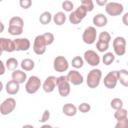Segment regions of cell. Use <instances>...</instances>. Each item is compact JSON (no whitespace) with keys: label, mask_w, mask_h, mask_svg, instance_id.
I'll list each match as a JSON object with an SVG mask.
<instances>
[{"label":"cell","mask_w":128,"mask_h":128,"mask_svg":"<svg viewBox=\"0 0 128 128\" xmlns=\"http://www.w3.org/2000/svg\"><path fill=\"white\" fill-rule=\"evenodd\" d=\"M101 78H102V71L96 68L92 69L87 75V79H86L87 86L91 89L97 88L101 82Z\"/></svg>","instance_id":"6da1fadb"},{"label":"cell","mask_w":128,"mask_h":128,"mask_svg":"<svg viewBox=\"0 0 128 128\" xmlns=\"http://www.w3.org/2000/svg\"><path fill=\"white\" fill-rule=\"evenodd\" d=\"M41 86H42V83L40 78L35 75L30 76L25 82V90L28 94H35L40 89Z\"/></svg>","instance_id":"7a4b0ae2"},{"label":"cell","mask_w":128,"mask_h":128,"mask_svg":"<svg viewBox=\"0 0 128 128\" xmlns=\"http://www.w3.org/2000/svg\"><path fill=\"white\" fill-rule=\"evenodd\" d=\"M57 89L58 93L61 97H67L70 94L71 87H70V82L66 78V76H59L57 77Z\"/></svg>","instance_id":"3957f363"},{"label":"cell","mask_w":128,"mask_h":128,"mask_svg":"<svg viewBox=\"0 0 128 128\" xmlns=\"http://www.w3.org/2000/svg\"><path fill=\"white\" fill-rule=\"evenodd\" d=\"M96 39H97V31H96V28L93 27V26H88L85 28V30L83 31V34H82V40L85 44H88V45H91L93 43L96 42Z\"/></svg>","instance_id":"277c9868"},{"label":"cell","mask_w":128,"mask_h":128,"mask_svg":"<svg viewBox=\"0 0 128 128\" xmlns=\"http://www.w3.org/2000/svg\"><path fill=\"white\" fill-rule=\"evenodd\" d=\"M124 6L118 2H109L105 5V12L109 16H119L123 13Z\"/></svg>","instance_id":"5b68a950"},{"label":"cell","mask_w":128,"mask_h":128,"mask_svg":"<svg viewBox=\"0 0 128 128\" xmlns=\"http://www.w3.org/2000/svg\"><path fill=\"white\" fill-rule=\"evenodd\" d=\"M113 50L117 56H123L126 53V39L122 36H118L113 40Z\"/></svg>","instance_id":"8992f818"},{"label":"cell","mask_w":128,"mask_h":128,"mask_svg":"<svg viewBox=\"0 0 128 128\" xmlns=\"http://www.w3.org/2000/svg\"><path fill=\"white\" fill-rule=\"evenodd\" d=\"M15 108H16V100L12 97H9L0 104V114L4 116L9 115L15 110Z\"/></svg>","instance_id":"52a82bcc"},{"label":"cell","mask_w":128,"mask_h":128,"mask_svg":"<svg viewBox=\"0 0 128 128\" xmlns=\"http://www.w3.org/2000/svg\"><path fill=\"white\" fill-rule=\"evenodd\" d=\"M83 59L86 63H88L90 66H93V67L98 66L100 64V61H101V58L98 55V53H96V51L91 50V49L86 50L84 52Z\"/></svg>","instance_id":"ba28073f"},{"label":"cell","mask_w":128,"mask_h":128,"mask_svg":"<svg viewBox=\"0 0 128 128\" xmlns=\"http://www.w3.org/2000/svg\"><path fill=\"white\" fill-rule=\"evenodd\" d=\"M46 42L43 38V35H37L33 42V51L36 55H43L46 51Z\"/></svg>","instance_id":"9c48e42d"},{"label":"cell","mask_w":128,"mask_h":128,"mask_svg":"<svg viewBox=\"0 0 128 128\" xmlns=\"http://www.w3.org/2000/svg\"><path fill=\"white\" fill-rule=\"evenodd\" d=\"M53 68L56 72H65L69 68V62L64 56H56L53 61Z\"/></svg>","instance_id":"30bf717a"},{"label":"cell","mask_w":128,"mask_h":128,"mask_svg":"<svg viewBox=\"0 0 128 128\" xmlns=\"http://www.w3.org/2000/svg\"><path fill=\"white\" fill-rule=\"evenodd\" d=\"M104 85L108 89H114L118 83V72L117 71H110L104 77Z\"/></svg>","instance_id":"8fae6325"},{"label":"cell","mask_w":128,"mask_h":128,"mask_svg":"<svg viewBox=\"0 0 128 128\" xmlns=\"http://www.w3.org/2000/svg\"><path fill=\"white\" fill-rule=\"evenodd\" d=\"M66 78L68 79V81L70 82V84L78 86L81 85L84 81L83 75L78 71V70H70L68 72V74L66 75Z\"/></svg>","instance_id":"7c38bea8"},{"label":"cell","mask_w":128,"mask_h":128,"mask_svg":"<svg viewBox=\"0 0 128 128\" xmlns=\"http://www.w3.org/2000/svg\"><path fill=\"white\" fill-rule=\"evenodd\" d=\"M56 86H57V77L52 76V75L51 76H48L44 80V82L42 84V88H43L44 92H46V93L53 92L55 90Z\"/></svg>","instance_id":"4fadbf2b"},{"label":"cell","mask_w":128,"mask_h":128,"mask_svg":"<svg viewBox=\"0 0 128 128\" xmlns=\"http://www.w3.org/2000/svg\"><path fill=\"white\" fill-rule=\"evenodd\" d=\"M13 41H14L15 51H27L31 46V43L27 38H16Z\"/></svg>","instance_id":"5bb4252c"},{"label":"cell","mask_w":128,"mask_h":128,"mask_svg":"<svg viewBox=\"0 0 128 128\" xmlns=\"http://www.w3.org/2000/svg\"><path fill=\"white\" fill-rule=\"evenodd\" d=\"M0 50L3 52H13L15 51V46H14V41L12 39H8L5 37L0 38Z\"/></svg>","instance_id":"9a60e30c"},{"label":"cell","mask_w":128,"mask_h":128,"mask_svg":"<svg viewBox=\"0 0 128 128\" xmlns=\"http://www.w3.org/2000/svg\"><path fill=\"white\" fill-rule=\"evenodd\" d=\"M11 78H12V80L16 81L17 83L23 84L27 80V75H26V72H24V70L15 69V70H13V72L11 74Z\"/></svg>","instance_id":"2e32d148"},{"label":"cell","mask_w":128,"mask_h":128,"mask_svg":"<svg viewBox=\"0 0 128 128\" xmlns=\"http://www.w3.org/2000/svg\"><path fill=\"white\" fill-rule=\"evenodd\" d=\"M5 89H6V92L9 95H15L20 90V84L17 83L16 81H14V80H10L6 83Z\"/></svg>","instance_id":"e0dca14e"},{"label":"cell","mask_w":128,"mask_h":128,"mask_svg":"<svg viewBox=\"0 0 128 128\" xmlns=\"http://www.w3.org/2000/svg\"><path fill=\"white\" fill-rule=\"evenodd\" d=\"M92 22H93V24H94L96 27H104V26L107 25L108 19H107V17H106L104 14L98 13V14H96V15L93 17Z\"/></svg>","instance_id":"ac0fdd59"},{"label":"cell","mask_w":128,"mask_h":128,"mask_svg":"<svg viewBox=\"0 0 128 128\" xmlns=\"http://www.w3.org/2000/svg\"><path fill=\"white\" fill-rule=\"evenodd\" d=\"M62 112L64 115L68 117H72L77 114V107L72 103H66L62 107Z\"/></svg>","instance_id":"d6986e66"},{"label":"cell","mask_w":128,"mask_h":128,"mask_svg":"<svg viewBox=\"0 0 128 128\" xmlns=\"http://www.w3.org/2000/svg\"><path fill=\"white\" fill-rule=\"evenodd\" d=\"M118 72V81L124 87L128 86V71L126 69H120Z\"/></svg>","instance_id":"ffe728a7"},{"label":"cell","mask_w":128,"mask_h":128,"mask_svg":"<svg viewBox=\"0 0 128 128\" xmlns=\"http://www.w3.org/2000/svg\"><path fill=\"white\" fill-rule=\"evenodd\" d=\"M66 19H67V18H66L65 13L62 12V11H59V12H57L54 16H52L53 22H54L56 25H58V26L63 25V24L66 22Z\"/></svg>","instance_id":"44dd1931"},{"label":"cell","mask_w":128,"mask_h":128,"mask_svg":"<svg viewBox=\"0 0 128 128\" xmlns=\"http://www.w3.org/2000/svg\"><path fill=\"white\" fill-rule=\"evenodd\" d=\"M69 19V22L73 25H77L79 23H81V21L83 20V18L80 16V14L77 12V10H73L70 12V15L68 17Z\"/></svg>","instance_id":"7402d4cb"},{"label":"cell","mask_w":128,"mask_h":128,"mask_svg":"<svg viewBox=\"0 0 128 128\" xmlns=\"http://www.w3.org/2000/svg\"><path fill=\"white\" fill-rule=\"evenodd\" d=\"M21 68H22V70H24V71H31V70H33L34 69V67H35V63H34V61L32 60V59H30V58H25V59H23L22 61H21Z\"/></svg>","instance_id":"603a6c76"},{"label":"cell","mask_w":128,"mask_h":128,"mask_svg":"<svg viewBox=\"0 0 128 128\" xmlns=\"http://www.w3.org/2000/svg\"><path fill=\"white\" fill-rule=\"evenodd\" d=\"M52 21V14L49 11H44L39 16V22L43 25H47Z\"/></svg>","instance_id":"cb8c5ba5"},{"label":"cell","mask_w":128,"mask_h":128,"mask_svg":"<svg viewBox=\"0 0 128 128\" xmlns=\"http://www.w3.org/2000/svg\"><path fill=\"white\" fill-rule=\"evenodd\" d=\"M9 26L24 28V20L19 16H14L9 20Z\"/></svg>","instance_id":"d4e9b609"},{"label":"cell","mask_w":128,"mask_h":128,"mask_svg":"<svg viewBox=\"0 0 128 128\" xmlns=\"http://www.w3.org/2000/svg\"><path fill=\"white\" fill-rule=\"evenodd\" d=\"M115 61V55L112 52H106L102 56V62L104 65H110Z\"/></svg>","instance_id":"484cf974"},{"label":"cell","mask_w":128,"mask_h":128,"mask_svg":"<svg viewBox=\"0 0 128 128\" xmlns=\"http://www.w3.org/2000/svg\"><path fill=\"white\" fill-rule=\"evenodd\" d=\"M5 66H6V69L10 70V71H13L15 69H17L18 67V61L16 58L14 57H10L6 60V63H5Z\"/></svg>","instance_id":"4316f807"},{"label":"cell","mask_w":128,"mask_h":128,"mask_svg":"<svg viewBox=\"0 0 128 128\" xmlns=\"http://www.w3.org/2000/svg\"><path fill=\"white\" fill-rule=\"evenodd\" d=\"M71 65L75 69H80L84 65V59L81 56H75L71 61Z\"/></svg>","instance_id":"83f0119b"},{"label":"cell","mask_w":128,"mask_h":128,"mask_svg":"<svg viewBox=\"0 0 128 128\" xmlns=\"http://www.w3.org/2000/svg\"><path fill=\"white\" fill-rule=\"evenodd\" d=\"M128 117V112L125 108H120V109H117L115 110L114 112V118L116 120H119V119H122V118H126Z\"/></svg>","instance_id":"f1b7e54d"},{"label":"cell","mask_w":128,"mask_h":128,"mask_svg":"<svg viewBox=\"0 0 128 128\" xmlns=\"http://www.w3.org/2000/svg\"><path fill=\"white\" fill-rule=\"evenodd\" d=\"M96 49H97L99 52H103V53H104V52H106V51L109 49V43L98 40V41L96 42Z\"/></svg>","instance_id":"f546056e"},{"label":"cell","mask_w":128,"mask_h":128,"mask_svg":"<svg viewBox=\"0 0 128 128\" xmlns=\"http://www.w3.org/2000/svg\"><path fill=\"white\" fill-rule=\"evenodd\" d=\"M110 106L111 108H113L114 110H117V109H120L123 107V101L122 99L120 98H113L110 102Z\"/></svg>","instance_id":"4dcf8cb0"},{"label":"cell","mask_w":128,"mask_h":128,"mask_svg":"<svg viewBox=\"0 0 128 128\" xmlns=\"http://www.w3.org/2000/svg\"><path fill=\"white\" fill-rule=\"evenodd\" d=\"M8 33L12 36H18L23 33V28L21 27H14V26H8Z\"/></svg>","instance_id":"1f68e13d"},{"label":"cell","mask_w":128,"mask_h":128,"mask_svg":"<svg viewBox=\"0 0 128 128\" xmlns=\"http://www.w3.org/2000/svg\"><path fill=\"white\" fill-rule=\"evenodd\" d=\"M73 8H74V4L72 1L70 0H64L62 2V9L66 12H71L73 11Z\"/></svg>","instance_id":"d6a6232c"},{"label":"cell","mask_w":128,"mask_h":128,"mask_svg":"<svg viewBox=\"0 0 128 128\" xmlns=\"http://www.w3.org/2000/svg\"><path fill=\"white\" fill-rule=\"evenodd\" d=\"M81 1V5L84 6L88 12H91L93 11L94 9V2L93 0H80Z\"/></svg>","instance_id":"836d02e7"},{"label":"cell","mask_w":128,"mask_h":128,"mask_svg":"<svg viewBox=\"0 0 128 128\" xmlns=\"http://www.w3.org/2000/svg\"><path fill=\"white\" fill-rule=\"evenodd\" d=\"M98 40L104 41V42H107V43H110V41H111V35L109 34V32L103 31V32H101L98 35Z\"/></svg>","instance_id":"e575fe53"},{"label":"cell","mask_w":128,"mask_h":128,"mask_svg":"<svg viewBox=\"0 0 128 128\" xmlns=\"http://www.w3.org/2000/svg\"><path fill=\"white\" fill-rule=\"evenodd\" d=\"M42 35H43V38H44V40H45L47 46L51 45V44L54 42V40H55L54 35H53L52 33H50V32H46V33H44V34H42Z\"/></svg>","instance_id":"d590c367"},{"label":"cell","mask_w":128,"mask_h":128,"mask_svg":"<svg viewBox=\"0 0 128 128\" xmlns=\"http://www.w3.org/2000/svg\"><path fill=\"white\" fill-rule=\"evenodd\" d=\"M77 110H79L81 113H88L91 110V106H90V104H88L86 102H83L78 106Z\"/></svg>","instance_id":"8d00e7d4"},{"label":"cell","mask_w":128,"mask_h":128,"mask_svg":"<svg viewBox=\"0 0 128 128\" xmlns=\"http://www.w3.org/2000/svg\"><path fill=\"white\" fill-rule=\"evenodd\" d=\"M115 127L116 128H127L128 127V117L117 120V123H116Z\"/></svg>","instance_id":"74e56055"},{"label":"cell","mask_w":128,"mask_h":128,"mask_svg":"<svg viewBox=\"0 0 128 128\" xmlns=\"http://www.w3.org/2000/svg\"><path fill=\"white\" fill-rule=\"evenodd\" d=\"M19 5L22 9H29L32 6V0H19Z\"/></svg>","instance_id":"f35d334b"},{"label":"cell","mask_w":128,"mask_h":128,"mask_svg":"<svg viewBox=\"0 0 128 128\" xmlns=\"http://www.w3.org/2000/svg\"><path fill=\"white\" fill-rule=\"evenodd\" d=\"M49 119H50V111L48 109H45L44 112H43V114H42V116H41V119L39 120V122L44 123V122L48 121Z\"/></svg>","instance_id":"ab89813d"},{"label":"cell","mask_w":128,"mask_h":128,"mask_svg":"<svg viewBox=\"0 0 128 128\" xmlns=\"http://www.w3.org/2000/svg\"><path fill=\"white\" fill-rule=\"evenodd\" d=\"M5 71H6V66H5V64L0 60V76H1V75H4Z\"/></svg>","instance_id":"60d3db41"},{"label":"cell","mask_w":128,"mask_h":128,"mask_svg":"<svg viewBox=\"0 0 128 128\" xmlns=\"http://www.w3.org/2000/svg\"><path fill=\"white\" fill-rule=\"evenodd\" d=\"M122 22H123V24H124L125 26H128V13H127V12L124 13V15H123V17H122Z\"/></svg>","instance_id":"b9f144b4"},{"label":"cell","mask_w":128,"mask_h":128,"mask_svg":"<svg viewBox=\"0 0 128 128\" xmlns=\"http://www.w3.org/2000/svg\"><path fill=\"white\" fill-rule=\"evenodd\" d=\"M95 2L98 6H104L106 3H108V0H95Z\"/></svg>","instance_id":"7bdbcfd3"},{"label":"cell","mask_w":128,"mask_h":128,"mask_svg":"<svg viewBox=\"0 0 128 128\" xmlns=\"http://www.w3.org/2000/svg\"><path fill=\"white\" fill-rule=\"evenodd\" d=\"M4 29H5V26H4V24L1 22V20H0V33H2L3 31H4Z\"/></svg>","instance_id":"ee69618b"},{"label":"cell","mask_w":128,"mask_h":128,"mask_svg":"<svg viewBox=\"0 0 128 128\" xmlns=\"http://www.w3.org/2000/svg\"><path fill=\"white\" fill-rule=\"evenodd\" d=\"M2 90H3V83L0 81V92H1Z\"/></svg>","instance_id":"f6af8a7d"},{"label":"cell","mask_w":128,"mask_h":128,"mask_svg":"<svg viewBox=\"0 0 128 128\" xmlns=\"http://www.w3.org/2000/svg\"><path fill=\"white\" fill-rule=\"evenodd\" d=\"M42 127H43V128H46V127H48V128H51L52 126H51V125H43Z\"/></svg>","instance_id":"bcb514c9"},{"label":"cell","mask_w":128,"mask_h":128,"mask_svg":"<svg viewBox=\"0 0 128 128\" xmlns=\"http://www.w3.org/2000/svg\"><path fill=\"white\" fill-rule=\"evenodd\" d=\"M23 127H31V128H33V125H23Z\"/></svg>","instance_id":"7dc6e473"},{"label":"cell","mask_w":128,"mask_h":128,"mask_svg":"<svg viewBox=\"0 0 128 128\" xmlns=\"http://www.w3.org/2000/svg\"><path fill=\"white\" fill-rule=\"evenodd\" d=\"M2 53H3V51H2V50H0V56L2 55Z\"/></svg>","instance_id":"c3c4849f"},{"label":"cell","mask_w":128,"mask_h":128,"mask_svg":"<svg viewBox=\"0 0 128 128\" xmlns=\"http://www.w3.org/2000/svg\"><path fill=\"white\" fill-rule=\"evenodd\" d=\"M2 1H3V0H0V2H2Z\"/></svg>","instance_id":"681fc988"}]
</instances>
